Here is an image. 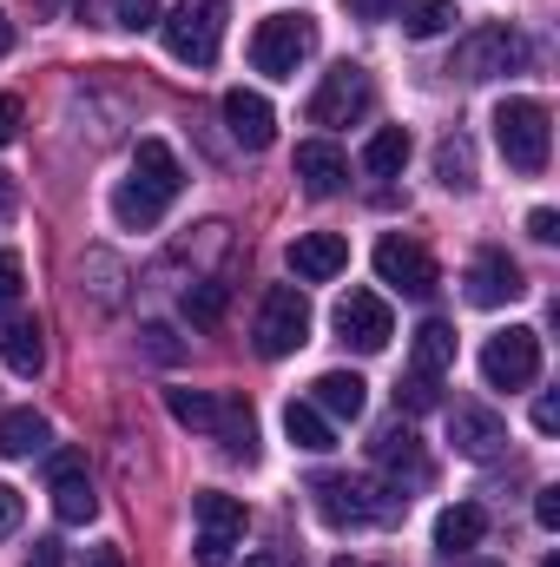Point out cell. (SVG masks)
I'll use <instances>...</instances> for the list:
<instances>
[{
    "instance_id": "obj_29",
    "label": "cell",
    "mask_w": 560,
    "mask_h": 567,
    "mask_svg": "<svg viewBox=\"0 0 560 567\" xmlns=\"http://www.w3.org/2000/svg\"><path fill=\"white\" fill-rule=\"evenodd\" d=\"M225 303H231V284L225 278H191L185 284V317H191V323H218Z\"/></svg>"
},
{
    "instance_id": "obj_39",
    "label": "cell",
    "mask_w": 560,
    "mask_h": 567,
    "mask_svg": "<svg viewBox=\"0 0 560 567\" xmlns=\"http://www.w3.org/2000/svg\"><path fill=\"white\" fill-rule=\"evenodd\" d=\"M13 528H20V495H13V488L0 482V542H7Z\"/></svg>"
},
{
    "instance_id": "obj_46",
    "label": "cell",
    "mask_w": 560,
    "mask_h": 567,
    "mask_svg": "<svg viewBox=\"0 0 560 567\" xmlns=\"http://www.w3.org/2000/svg\"><path fill=\"white\" fill-rule=\"evenodd\" d=\"M245 567H278V555H251Z\"/></svg>"
},
{
    "instance_id": "obj_27",
    "label": "cell",
    "mask_w": 560,
    "mask_h": 567,
    "mask_svg": "<svg viewBox=\"0 0 560 567\" xmlns=\"http://www.w3.org/2000/svg\"><path fill=\"white\" fill-rule=\"evenodd\" d=\"M403 165H409V133H403V126H383L376 140L363 145V172H370V178H396Z\"/></svg>"
},
{
    "instance_id": "obj_18",
    "label": "cell",
    "mask_w": 560,
    "mask_h": 567,
    "mask_svg": "<svg viewBox=\"0 0 560 567\" xmlns=\"http://www.w3.org/2000/svg\"><path fill=\"white\" fill-rule=\"evenodd\" d=\"M343 265H350V238H343V231H303V238L290 245V271L303 284H330Z\"/></svg>"
},
{
    "instance_id": "obj_37",
    "label": "cell",
    "mask_w": 560,
    "mask_h": 567,
    "mask_svg": "<svg viewBox=\"0 0 560 567\" xmlns=\"http://www.w3.org/2000/svg\"><path fill=\"white\" fill-rule=\"evenodd\" d=\"M535 522H541L548 535L560 528V488H541V495H535Z\"/></svg>"
},
{
    "instance_id": "obj_3",
    "label": "cell",
    "mask_w": 560,
    "mask_h": 567,
    "mask_svg": "<svg viewBox=\"0 0 560 567\" xmlns=\"http://www.w3.org/2000/svg\"><path fill=\"white\" fill-rule=\"evenodd\" d=\"M495 145L515 172H548V152H554V126H548V106L541 100H501L495 106Z\"/></svg>"
},
{
    "instance_id": "obj_31",
    "label": "cell",
    "mask_w": 560,
    "mask_h": 567,
    "mask_svg": "<svg viewBox=\"0 0 560 567\" xmlns=\"http://www.w3.org/2000/svg\"><path fill=\"white\" fill-rule=\"evenodd\" d=\"M165 410H172V423L205 429V435L218 423V396H205V390H165Z\"/></svg>"
},
{
    "instance_id": "obj_12",
    "label": "cell",
    "mask_w": 560,
    "mask_h": 567,
    "mask_svg": "<svg viewBox=\"0 0 560 567\" xmlns=\"http://www.w3.org/2000/svg\"><path fill=\"white\" fill-rule=\"evenodd\" d=\"M46 495H53V515H60L66 528H80V522L100 515V495H93V475H86V455H80V449H60V455L46 462Z\"/></svg>"
},
{
    "instance_id": "obj_34",
    "label": "cell",
    "mask_w": 560,
    "mask_h": 567,
    "mask_svg": "<svg viewBox=\"0 0 560 567\" xmlns=\"http://www.w3.org/2000/svg\"><path fill=\"white\" fill-rule=\"evenodd\" d=\"M139 337H145V357H152V363H172V357H178V343H172L165 323H145Z\"/></svg>"
},
{
    "instance_id": "obj_24",
    "label": "cell",
    "mask_w": 560,
    "mask_h": 567,
    "mask_svg": "<svg viewBox=\"0 0 560 567\" xmlns=\"http://www.w3.org/2000/svg\"><path fill=\"white\" fill-rule=\"evenodd\" d=\"M370 455H376V468H390V475H403V468H409V482H422V468H428L409 423H390L383 435H376V449H370Z\"/></svg>"
},
{
    "instance_id": "obj_2",
    "label": "cell",
    "mask_w": 560,
    "mask_h": 567,
    "mask_svg": "<svg viewBox=\"0 0 560 567\" xmlns=\"http://www.w3.org/2000/svg\"><path fill=\"white\" fill-rule=\"evenodd\" d=\"M310 502H317V515L330 528H376L396 508H409V495H383L363 475H310Z\"/></svg>"
},
{
    "instance_id": "obj_10",
    "label": "cell",
    "mask_w": 560,
    "mask_h": 567,
    "mask_svg": "<svg viewBox=\"0 0 560 567\" xmlns=\"http://www.w3.org/2000/svg\"><path fill=\"white\" fill-rule=\"evenodd\" d=\"M481 377H488V390H528L541 377V330H528V323L495 330L481 343Z\"/></svg>"
},
{
    "instance_id": "obj_22",
    "label": "cell",
    "mask_w": 560,
    "mask_h": 567,
    "mask_svg": "<svg viewBox=\"0 0 560 567\" xmlns=\"http://www.w3.org/2000/svg\"><path fill=\"white\" fill-rule=\"evenodd\" d=\"M211 435L225 442V455L251 462V455H258V416H251V403H245V396H218V423H211Z\"/></svg>"
},
{
    "instance_id": "obj_28",
    "label": "cell",
    "mask_w": 560,
    "mask_h": 567,
    "mask_svg": "<svg viewBox=\"0 0 560 567\" xmlns=\"http://www.w3.org/2000/svg\"><path fill=\"white\" fill-rule=\"evenodd\" d=\"M396 13H403V33H409V40H435V33L455 27V7H448V0H403Z\"/></svg>"
},
{
    "instance_id": "obj_8",
    "label": "cell",
    "mask_w": 560,
    "mask_h": 567,
    "mask_svg": "<svg viewBox=\"0 0 560 567\" xmlns=\"http://www.w3.org/2000/svg\"><path fill=\"white\" fill-rule=\"evenodd\" d=\"M258 357H290L310 343V297L297 284H271L265 303H258Z\"/></svg>"
},
{
    "instance_id": "obj_9",
    "label": "cell",
    "mask_w": 560,
    "mask_h": 567,
    "mask_svg": "<svg viewBox=\"0 0 560 567\" xmlns=\"http://www.w3.org/2000/svg\"><path fill=\"white\" fill-rule=\"evenodd\" d=\"M191 515H198V567H231L238 542H245V502L225 495V488H205L191 495Z\"/></svg>"
},
{
    "instance_id": "obj_33",
    "label": "cell",
    "mask_w": 560,
    "mask_h": 567,
    "mask_svg": "<svg viewBox=\"0 0 560 567\" xmlns=\"http://www.w3.org/2000/svg\"><path fill=\"white\" fill-rule=\"evenodd\" d=\"M113 20H120L126 33H139V27L158 20V0H120V7H113Z\"/></svg>"
},
{
    "instance_id": "obj_17",
    "label": "cell",
    "mask_w": 560,
    "mask_h": 567,
    "mask_svg": "<svg viewBox=\"0 0 560 567\" xmlns=\"http://www.w3.org/2000/svg\"><path fill=\"white\" fill-rule=\"evenodd\" d=\"M0 363L13 377H40L46 370V343H40V323L13 303H0Z\"/></svg>"
},
{
    "instance_id": "obj_48",
    "label": "cell",
    "mask_w": 560,
    "mask_h": 567,
    "mask_svg": "<svg viewBox=\"0 0 560 567\" xmlns=\"http://www.w3.org/2000/svg\"><path fill=\"white\" fill-rule=\"evenodd\" d=\"M541 567H560V555H548V561H541Z\"/></svg>"
},
{
    "instance_id": "obj_26",
    "label": "cell",
    "mask_w": 560,
    "mask_h": 567,
    "mask_svg": "<svg viewBox=\"0 0 560 567\" xmlns=\"http://www.w3.org/2000/svg\"><path fill=\"white\" fill-rule=\"evenodd\" d=\"M283 435L297 442V449H336V429H330V416L303 396V403H290L283 410Z\"/></svg>"
},
{
    "instance_id": "obj_7",
    "label": "cell",
    "mask_w": 560,
    "mask_h": 567,
    "mask_svg": "<svg viewBox=\"0 0 560 567\" xmlns=\"http://www.w3.org/2000/svg\"><path fill=\"white\" fill-rule=\"evenodd\" d=\"M370 106H376V80L356 60H336L310 93V126H356L370 120Z\"/></svg>"
},
{
    "instance_id": "obj_15",
    "label": "cell",
    "mask_w": 560,
    "mask_h": 567,
    "mask_svg": "<svg viewBox=\"0 0 560 567\" xmlns=\"http://www.w3.org/2000/svg\"><path fill=\"white\" fill-rule=\"evenodd\" d=\"M448 442H455V455H468V462H495V455L508 449V423H501L495 410H481V403H455V410H448Z\"/></svg>"
},
{
    "instance_id": "obj_38",
    "label": "cell",
    "mask_w": 560,
    "mask_h": 567,
    "mask_svg": "<svg viewBox=\"0 0 560 567\" xmlns=\"http://www.w3.org/2000/svg\"><path fill=\"white\" fill-rule=\"evenodd\" d=\"M528 231H535L541 245H554V238H560V212H548V205H541V212H528Z\"/></svg>"
},
{
    "instance_id": "obj_19",
    "label": "cell",
    "mask_w": 560,
    "mask_h": 567,
    "mask_svg": "<svg viewBox=\"0 0 560 567\" xmlns=\"http://www.w3.org/2000/svg\"><path fill=\"white\" fill-rule=\"evenodd\" d=\"M297 178H303L310 198H336L343 178H350V158H343L330 140H303L297 145Z\"/></svg>"
},
{
    "instance_id": "obj_36",
    "label": "cell",
    "mask_w": 560,
    "mask_h": 567,
    "mask_svg": "<svg viewBox=\"0 0 560 567\" xmlns=\"http://www.w3.org/2000/svg\"><path fill=\"white\" fill-rule=\"evenodd\" d=\"M535 429H541V435H554V429H560V396H554V390H541V396H535Z\"/></svg>"
},
{
    "instance_id": "obj_41",
    "label": "cell",
    "mask_w": 560,
    "mask_h": 567,
    "mask_svg": "<svg viewBox=\"0 0 560 567\" xmlns=\"http://www.w3.org/2000/svg\"><path fill=\"white\" fill-rule=\"evenodd\" d=\"M13 133H20V100H13V93H0V145L13 140Z\"/></svg>"
},
{
    "instance_id": "obj_20",
    "label": "cell",
    "mask_w": 560,
    "mask_h": 567,
    "mask_svg": "<svg viewBox=\"0 0 560 567\" xmlns=\"http://www.w3.org/2000/svg\"><path fill=\"white\" fill-rule=\"evenodd\" d=\"M310 403H317L330 423H356L363 403H370V383H363L356 370H323V377L310 383Z\"/></svg>"
},
{
    "instance_id": "obj_44",
    "label": "cell",
    "mask_w": 560,
    "mask_h": 567,
    "mask_svg": "<svg viewBox=\"0 0 560 567\" xmlns=\"http://www.w3.org/2000/svg\"><path fill=\"white\" fill-rule=\"evenodd\" d=\"M13 212H20V192H13V178H7V172H0V225H7V218H13Z\"/></svg>"
},
{
    "instance_id": "obj_21",
    "label": "cell",
    "mask_w": 560,
    "mask_h": 567,
    "mask_svg": "<svg viewBox=\"0 0 560 567\" xmlns=\"http://www.w3.org/2000/svg\"><path fill=\"white\" fill-rule=\"evenodd\" d=\"M481 535H488V508L481 502H455V508L435 515V548L442 555H468V548H481Z\"/></svg>"
},
{
    "instance_id": "obj_11",
    "label": "cell",
    "mask_w": 560,
    "mask_h": 567,
    "mask_svg": "<svg viewBox=\"0 0 560 567\" xmlns=\"http://www.w3.org/2000/svg\"><path fill=\"white\" fill-rule=\"evenodd\" d=\"M330 323H336V337H343L350 350H363V357L390 350V337H396L390 303H383L376 290H343V297H336V310H330Z\"/></svg>"
},
{
    "instance_id": "obj_25",
    "label": "cell",
    "mask_w": 560,
    "mask_h": 567,
    "mask_svg": "<svg viewBox=\"0 0 560 567\" xmlns=\"http://www.w3.org/2000/svg\"><path fill=\"white\" fill-rule=\"evenodd\" d=\"M416 370L422 377H448V370H455V330H448L442 317H428L416 330Z\"/></svg>"
},
{
    "instance_id": "obj_6",
    "label": "cell",
    "mask_w": 560,
    "mask_h": 567,
    "mask_svg": "<svg viewBox=\"0 0 560 567\" xmlns=\"http://www.w3.org/2000/svg\"><path fill=\"white\" fill-rule=\"evenodd\" d=\"M521 60H528V40H521L515 27L488 20V27H475V33H462V40H455L448 73H455V80H501V73H515Z\"/></svg>"
},
{
    "instance_id": "obj_45",
    "label": "cell",
    "mask_w": 560,
    "mask_h": 567,
    "mask_svg": "<svg viewBox=\"0 0 560 567\" xmlns=\"http://www.w3.org/2000/svg\"><path fill=\"white\" fill-rule=\"evenodd\" d=\"M7 47H13V20L0 13V53H7Z\"/></svg>"
},
{
    "instance_id": "obj_43",
    "label": "cell",
    "mask_w": 560,
    "mask_h": 567,
    "mask_svg": "<svg viewBox=\"0 0 560 567\" xmlns=\"http://www.w3.org/2000/svg\"><path fill=\"white\" fill-rule=\"evenodd\" d=\"M27 567H60V542H33V555H27Z\"/></svg>"
},
{
    "instance_id": "obj_47",
    "label": "cell",
    "mask_w": 560,
    "mask_h": 567,
    "mask_svg": "<svg viewBox=\"0 0 560 567\" xmlns=\"http://www.w3.org/2000/svg\"><path fill=\"white\" fill-rule=\"evenodd\" d=\"M455 567H495V561H468V555H455Z\"/></svg>"
},
{
    "instance_id": "obj_1",
    "label": "cell",
    "mask_w": 560,
    "mask_h": 567,
    "mask_svg": "<svg viewBox=\"0 0 560 567\" xmlns=\"http://www.w3.org/2000/svg\"><path fill=\"white\" fill-rule=\"evenodd\" d=\"M178 192H185V165H178V152H172L165 140H139L133 172H126L120 192H113V218H120L126 231H152V225L172 212Z\"/></svg>"
},
{
    "instance_id": "obj_35",
    "label": "cell",
    "mask_w": 560,
    "mask_h": 567,
    "mask_svg": "<svg viewBox=\"0 0 560 567\" xmlns=\"http://www.w3.org/2000/svg\"><path fill=\"white\" fill-rule=\"evenodd\" d=\"M20 284H27L20 258H13V251H0V303H13V297H20Z\"/></svg>"
},
{
    "instance_id": "obj_16",
    "label": "cell",
    "mask_w": 560,
    "mask_h": 567,
    "mask_svg": "<svg viewBox=\"0 0 560 567\" xmlns=\"http://www.w3.org/2000/svg\"><path fill=\"white\" fill-rule=\"evenodd\" d=\"M225 126H231V140L245 145V152H265V145L278 140V113H271V100L251 93V86H231V93H225Z\"/></svg>"
},
{
    "instance_id": "obj_30",
    "label": "cell",
    "mask_w": 560,
    "mask_h": 567,
    "mask_svg": "<svg viewBox=\"0 0 560 567\" xmlns=\"http://www.w3.org/2000/svg\"><path fill=\"white\" fill-rule=\"evenodd\" d=\"M435 178H442L448 192H468V185H475V152H468V140L435 145Z\"/></svg>"
},
{
    "instance_id": "obj_5",
    "label": "cell",
    "mask_w": 560,
    "mask_h": 567,
    "mask_svg": "<svg viewBox=\"0 0 560 567\" xmlns=\"http://www.w3.org/2000/svg\"><path fill=\"white\" fill-rule=\"evenodd\" d=\"M317 53V20L310 13H271L251 33V66L265 80H297V66Z\"/></svg>"
},
{
    "instance_id": "obj_14",
    "label": "cell",
    "mask_w": 560,
    "mask_h": 567,
    "mask_svg": "<svg viewBox=\"0 0 560 567\" xmlns=\"http://www.w3.org/2000/svg\"><path fill=\"white\" fill-rule=\"evenodd\" d=\"M462 290H468V303H475V310H501V303H515V297L528 290V278H521V265H515L508 251H475Z\"/></svg>"
},
{
    "instance_id": "obj_23",
    "label": "cell",
    "mask_w": 560,
    "mask_h": 567,
    "mask_svg": "<svg viewBox=\"0 0 560 567\" xmlns=\"http://www.w3.org/2000/svg\"><path fill=\"white\" fill-rule=\"evenodd\" d=\"M46 442H53V429H46L40 410H7V416H0V455H7V462H27V455H40Z\"/></svg>"
},
{
    "instance_id": "obj_42",
    "label": "cell",
    "mask_w": 560,
    "mask_h": 567,
    "mask_svg": "<svg viewBox=\"0 0 560 567\" xmlns=\"http://www.w3.org/2000/svg\"><path fill=\"white\" fill-rule=\"evenodd\" d=\"M86 567H126V555L113 542H100V548H86Z\"/></svg>"
},
{
    "instance_id": "obj_40",
    "label": "cell",
    "mask_w": 560,
    "mask_h": 567,
    "mask_svg": "<svg viewBox=\"0 0 560 567\" xmlns=\"http://www.w3.org/2000/svg\"><path fill=\"white\" fill-rule=\"evenodd\" d=\"M396 7H403V0H350V13H356V20H390Z\"/></svg>"
},
{
    "instance_id": "obj_13",
    "label": "cell",
    "mask_w": 560,
    "mask_h": 567,
    "mask_svg": "<svg viewBox=\"0 0 560 567\" xmlns=\"http://www.w3.org/2000/svg\"><path fill=\"white\" fill-rule=\"evenodd\" d=\"M376 278L390 284V290H403V297H428L442 271H435V258L422 251L416 238H403V231H390L383 245H376Z\"/></svg>"
},
{
    "instance_id": "obj_4",
    "label": "cell",
    "mask_w": 560,
    "mask_h": 567,
    "mask_svg": "<svg viewBox=\"0 0 560 567\" xmlns=\"http://www.w3.org/2000/svg\"><path fill=\"white\" fill-rule=\"evenodd\" d=\"M225 13H231V0H178L165 13V53L178 66H211L225 47Z\"/></svg>"
},
{
    "instance_id": "obj_49",
    "label": "cell",
    "mask_w": 560,
    "mask_h": 567,
    "mask_svg": "<svg viewBox=\"0 0 560 567\" xmlns=\"http://www.w3.org/2000/svg\"><path fill=\"white\" fill-rule=\"evenodd\" d=\"M336 567H370V561H336Z\"/></svg>"
},
{
    "instance_id": "obj_32",
    "label": "cell",
    "mask_w": 560,
    "mask_h": 567,
    "mask_svg": "<svg viewBox=\"0 0 560 567\" xmlns=\"http://www.w3.org/2000/svg\"><path fill=\"white\" fill-rule=\"evenodd\" d=\"M435 383H442V377H422V370H409V377L396 383V403H403L409 416H422V410H435V403H442V390H435Z\"/></svg>"
}]
</instances>
